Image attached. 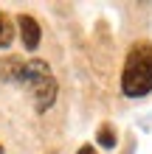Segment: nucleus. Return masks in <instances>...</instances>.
Masks as SVG:
<instances>
[{
    "instance_id": "2",
    "label": "nucleus",
    "mask_w": 152,
    "mask_h": 154,
    "mask_svg": "<svg viewBox=\"0 0 152 154\" xmlns=\"http://www.w3.org/2000/svg\"><path fill=\"white\" fill-rule=\"evenodd\" d=\"M57 93H59V87H57V79H53V76L37 81V84L31 87V95H34V106H37V112H48L51 106H53V101H57Z\"/></svg>"
},
{
    "instance_id": "3",
    "label": "nucleus",
    "mask_w": 152,
    "mask_h": 154,
    "mask_svg": "<svg viewBox=\"0 0 152 154\" xmlns=\"http://www.w3.org/2000/svg\"><path fill=\"white\" fill-rule=\"evenodd\" d=\"M17 31H20V39H23V45H25L28 53H34L40 48L42 31H40V23L34 20L31 14H20V17H17Z\"/></svg>"
},
{
    "instance_id": "5",
    "label": "nucleus",
    "mask_w": 152,
    "mask_h": 154,
    "mask_svg": "<svg viewBox=\"0 0 152 154\" xmlns=\"http://www.w3.org/2000/svg\"><path fill=\"white\" fill-rule=\"evenodd\" d=\"M96 140H99V146H102V149L110 151V149H115V143H118V134H115V129H113L110 123H102V126H99V132H96Z\"/></svg>"
},
{
    "instance_id": "1",
    "label": "nucleus",
    "mask_w": 152,
    "mask_h": 154,
    "mask_svg": "<svg viewBox=\"0 0 152 154\" xmlns=\"http://www.w3.org/2000/svg\"><path fill=\"white\" fill-rule=\"evenodd\" d=\"M121 93L127 98H144L152 93V42H135L127 51L121 70Z\"/></svg>"
},
{
    "instance_id": "6",
    "label": "nucleus",
    "mask_w": 152,
    "mask_h": 154,
    "mask_svg": "<svg viewBox=\"0 0 152 154\" xmlns=\"http://www.w3.org/2000/svg\"><path fill=\"white\" fill-rule=\"evenodd\" d=\"M14 42V23L0 11V48H8Z\"/></svg>"
},
{
    "instance_id": "8",
    "label": "nucleus",
    "mask_w": 152,
    "mask_h": 154,
    "mask_svg": "<svg viewBox=\"0 0 152 154\" xmlns=\"http://www.w3.org/2000/svg\"><path fill=\"white\" fill-rule=\"evenodd\" d=\"M0 154H3V146H0Z\"/></svg>"
},
{
    "instance_id": "4",
    "label": "nucleus",
    "mask_w": 152,
    "mask_h": 154,
    "mask_svg": "<svg viewBox=\"0 0 152 154\" xmlns=\"http://www.w3.org/2000/svg\"><path fill=\"white\" fill-rule=\"evenodd\" d=\"M25 62H28V59H20V56L0 59V81L20 84V81H23V70H25Z\"/></svg>"
},
{
    "instance_id": "7",
    "label": "nucleus",
    "mask_w": 152,
    "mask_h": 154,
    "mask_svg": "<svg viewBox=\"0 0 152 154\" xmlns=\"http://www.w3.org/2000/svg\"><path fill=\"white\" fill-rule=\"evenodd\" d=\"M76 154H96V149H93V146H82Z\"/></svg>"
}]
</instances>
